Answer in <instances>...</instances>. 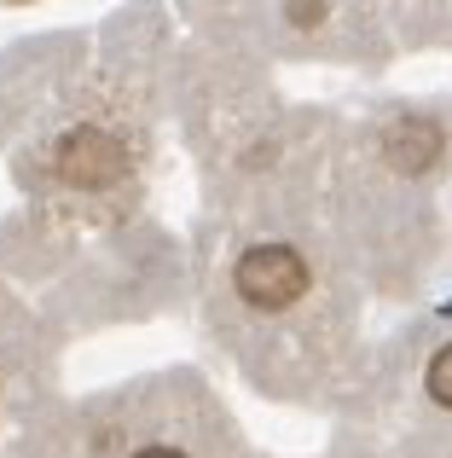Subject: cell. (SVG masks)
<instances>
[{"label": "cell", "mask_w": 452, "mask_h": 458, "mask_svg": "<svg viewBox=\"0 0 452 458\" xmlns=\"http://www.w3.org/2000/svg\"><path fill=\"white\" fill-rule=\"evenodd\" d=\"M290 18L296 23H319V0H290Z\"/></svg>", "instance_id": "cell-5"}, {"label": "cell", "mask_w": 452, "mask_h": 458, "mask_svg": "<svg viewBox=\"0 0 452 458\" xmlns=\"http://www.w3.org/2000/svg\"><path fill=\"white\" fill-rule=\"evenodd\" d=\"M430 394L441 406H452V348H441V354L430 360Z\"/></svg>", "instance_id": "cell-4"}, {"label": "cell", "mask_w": 452, "mask_h": 458, "mask_svg": "<svg viewBox=\"0 0 452 458\" xmlns=\"http://www.w3.org/2000/svg\"><path fill=\"white\" fill-rule=\"evenodd\" d=\"M134 458H186V453H174V447H146V453H134Z\"/></svg>", "instance_id": "cell-6"}, {"label": "cell", "mask_w": 452, "mask_h": 458, "mask_svg": "<svg viewBox=\"0 0 452 458\" xmlns=\"http://www.w3.org/2000/svg\"><path fill=\"white\" fill-rule=\"evenodd\" d=\"M435 157H441V128H430V123H406L400 134H389V163H395L400 174H423Z\"/></svg>", "instance_id": "cell-3"}, {"label": "cell", "mask_w": 452, "mask_h": 458, "mask_svg": "<svg viewBox=\"0 0 452 458\" xmlns=\"http://www.w3.org/2000/svg\"><path fill=\"white\" fill-rule=\"evenodd\" d=\"M307 291V261L290 244H255L238 261V296L249 308H290Z\"/></svg>", "instance_id": "cell-1"}, {"label": "cell", "mask_w": 452, "mask_h": 458, "mask_svg": "<svg viewBox=\"0 0 452 458\" xmlns=\"http://www.w3.org/2000/svg\"><path fill=\"white\" fill-rule=\"evenodd\" d=\"M53 163H58V180H70V186H81V191H105L128 174L122 140L105 134V128H70V134L58 140Z\"/></svg>", "instance_id": "cell-2"}]
</instances>
